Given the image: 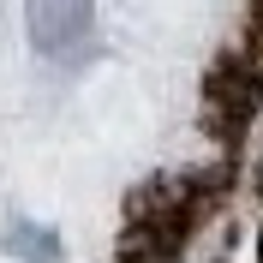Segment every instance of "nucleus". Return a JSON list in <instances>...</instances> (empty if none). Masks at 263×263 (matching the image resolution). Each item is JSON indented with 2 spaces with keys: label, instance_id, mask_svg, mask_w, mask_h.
Segmentation results:
<instances>
[{
  "label": "nucleus",
  "instance_id": "obj_2",
  "mask_svg": "<svg viewBox=\"0 0 263 263\" xmlns=\"http://www.w3.org/2000/svg\"><path fill=\"white\" fill-rule=\"evenodd\" d=\"M6 251L18 263H60V233L42 221H12L6 228Z\"/></svg>",
  "mask_w": 263,
  "mask_h": 263
},
{
  "label": "nucleus",
  "instance_id": "obj_1",
  "mask_svg": "<svg viewBox=\"0 0 263 263\" xmlns=\"http://www.w3.org/2000/svg\"><path fill=\"white\" fill-rule=\"evenodd\" d=\"M24 24L42 60H78L96 36V0H24Z\"/></svg>",
  "mask_w": 263,
  "mask_h": 263
}]
</instances>
